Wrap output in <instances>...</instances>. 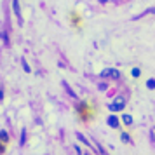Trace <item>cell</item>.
Here are the masks:
<instances>
[{
    "label": "cell",
    "mask_w": 155,
    "mask_h": 155,
    "mask_svg": "<svg viewBox=\"0 0 155 155\" xmlns=\"http://www.w3.org/2000/svg\"><path fill=\"white\" fill-rule=\"evenodd\" d=\"M124 106H126V98H124V96H117V98L110 103L108 110H112V112H120V110H124Z\"/></svg>",
    "instance_id": "cell-1"
},
{
    "label": "cell",
    "mask_w": 155,
    "mask_h": 155,
    "mask_svg": "<svg viewBox=\"0 0 155 155\" xmlns=\"http://www.w3.org/2000/svg\"><path fill=\"white\" fill-rule=\"evenodd\" d=\"M101 77H110V78H120V71L115 68H105L101 71Z\"/></svg>",
    "instance_id": "cell-2"
},
{
    "label": "cell",
    "mask_w": 155,
    "mask_h": 155,
    "mask_svg": "<svg viewBox=\"0 0 155 155\" xmlns=\"http://www.w3.org/2000/svg\"><path fill=\"white\" fill-rule=\"evenodd\" d=\"M12 9H14V14L18 18V21L21 23V9H19V0H12Z\"/></svg>",
    "instance_id": "cell-3"
},
{
    "label": "cell",
    "mask_w": 155,
    "mask_h": 155,
    "mask_svg": "<svg viewBox=\"0 0 155 155\" xmlns=\"http://www.w3.org/2000/svg\"><path fill=\"white\" fill-rule=\"evenodd\" d=\"M106 122H108V126H110V127H119V119H117V117H113V115H110Z\"/></svg>",
    "instance_id": "cell-4"
},
{
    "label": "cell",
    "mask_w": 155,
    "mask_h": 155,
    "mask_svg": "<svg viewBox=\"0 0 155 155\" xmlns=\"http://www.w3.org/2000/svg\"><path fill=\"white\" fill-rule=\"evenodd\" d=\"M122 122H124L126 126H131V124H133V117L127 115V113H124V115H122Z\"/></svg>",
    "instance_id": "cell-5"
},
{
    "label": "cell",
    "mask_w": 155,
    "mask_h": 155,
    "mask_svg": "<svg viewBox=\"0 0 155 155\" xmlns=\"http://www.w3.org/2000/svg\"><path fill=\"white\" fill-rule=\"evenodd\" d=\"M0 140L4 141V143H5V141H9V134H7V131H0Z\"/></svg>",
    "instance_id": "cell-6"
},
{
    "label": "cell",
    "mask_w": 155,
    "mask_h": 155,
    "mask_svg": "<svg viewBox=\"0 0 155 155\" xmlns=\"http://www.w3.org/2000/svg\"><path fill=\"white\" fill-rule=\"evenodd\" d=\"M147 87H148V89H155V78H150V80H148Z\"/></svg>",
    "instance_id": "cell-7"
},
{
    "label": "cell",
    "mask_w": 155,
    "mask_h": 155,
    "mask_svg": "<svg viewBox=\"0 0 155 155\" xmlns=\"http://www.w3.org/2000/svg\"><path fill=\"white\" fill-rule=\"evenodd\" d=\"M131 73H133V77H140V75H141L140 68H133V71H131Z\"/></svg>",
    "instance_id": "cell-8"
},
{
    "label": "cell",
    "mask_w": 155,
    "mask_h": 155,
    "mask_svg": "<svg viewBox=\"0 0 155 155\" xmlns=\"http://www.w3.org/2000/svg\"><path fill=\"white\" fill-rule=\"evenodd\" d=\"M77 138H78V140H80V141H84L85 145H89V141L85 140V138H84V136H82V134H80V133H77Z\"/></svg>",
    "instance_id": "cell-9"
},
{
    "label": "cell",
    "mask_w": 155,
    "mask_h": 155,
    "mask_svg": "<svg viewBox=\"0 0 155 155\" xmlns=\"http://www.w3.org/2000/svg\"><path fill=\"white\" fill-rule=\"evenodd\" d=\"M23 68H25V71H30V66H28V63L23 59Z\"/></svg>",
    "instance_id": "cell-10"
},
{
    "label": "cell",
    "mask_w": 155,
    "mask_h": 155,
    "mask_svg": "<svg viewBox=\"0 0 155 155\" xmlns=\"http://www.w3.org/2000/svg\"><path fill=\"white\" fill-rule=\"evenodd\" d=\"M122 141H124V143H127V141H131V140H129V136H127L126 133L122 134Z\"/></svg>",
    "instance_id": "cell-11"
},
{
    "label": "cell",
    "mask_w": 155,
    "mask_h": 155,
    "mask_svg": "<svg viewBox=\"0 0 155 155\" xmlns=\"http://www.w3.org/2000/svg\"><path fill=\"white\" fill-rule=\"evenodd\" d=\"M4 99V92H2V87H0V101Z\"/></svg>",
    "instance_id": "cell-12"
},
{
    "label": "cell",
    "mask_w": 155,
    "mask_h": 155,
    "mask_svg": "<svg viewBox=\"0 0 155 155\" xmlns=\"http://www.w3.org/2000/svg\"><path fill=\"white\" fill-rule=\"evenodd\" d=\"M99 2H101V4H105V2H108V0H99Z\"/></svg>",
    "instance_id": "cell-13"
},
{
    "label": "cell",
    "mask_w": 155,
    "mask_h": 155,
    "mask_svg": "<svg viewBox=\"0 0 155 155\" xmlns=\"http://www.w3.org/2000/svg\"><path fill=\"white\" fill-rule=\"evenodd\" d=\"M0 152H2V147H0Z\"/></svg>",
    "instance_id": "cell-14"
},
{
    "label": "cell",
    "mask_w": 155,
    "mask_h": 155,
    "mask_svg": "<svg viewBox=\"0 0 155 155\" xmlns=\"http://www.w3.org/2000/svg\"><path fill=\"white\" fill-rule=\"evenodd\" d=\"M84 155H89V153H84Z\"/></svg>",
    "instance_id": "cell-15"
}]
</instances>
